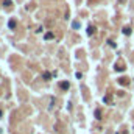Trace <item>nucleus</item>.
<instances>
[{
  "mask_svg": "<svg viewBox=\"0 0 134 134\" xmlns=\"http://www.w3.org/2000/svg\"><path fill=\"white\" fill-rule=\"evenodd\" d=\"M0 117H2V111H0Z\"/></svg>",
  "mask_w": 134,
  "mask_h": 134,
  "instance_id": "obj_12",
  "label": "nucleus"
},
{
  "mask_svg": "<svg viewBox=\"0 0 134 134\" xmlns=\"http://www.w3.org/2000/svg\"><path fill=\"white\" fill-rule=\"evenodd\" d=\"M87 34H89V36H92V34H95V27H87Z\"/></svg>",
  "mask_w": 134,
  "mask_h": 134,
  "instance_id": "obj_2",
  "label": "nucleus"
},
{
  "mask_svg": "<svg viewBox=\"0 0 134 134\" xmlns=\"http://www.w3.org/2000/svg\"><path fill=\"white\" fill-rule=\"evenodd\" d=\"M51 78V73L50 72H44V80H50Z\"/></svg>",
  "mask_w": 134,
  "mask_h": 134,
  "instance_id": "obj_3",
  "label": "nucleus"
},
{
  "mask_svg": "<svg viewBox=\"0 0 134 134\" xmlns=\"http://www.w3.org/2000/svg\"><path fill=\"white\" fill-rule=\"evenodd\" d=\"M3 5H5V6H11V0H6V2H5Z\"/></svg>",
  "mask_w": 134,
  "mask_h": 134,
  "instance_id": "obj_11",
  "label": "nucleus"
},
{
  "mask_svg": "<svg viewBox=\"0 0 134 134\" xmlns=\"http://www.w3.org/2000/svg\"><path fill=\"white\" fill-rule=\"evenodd\" d=\"M103 101L104 103H111V95H106V97L103 98Z\"/></svg>",
  "mask_w": 134,
  "mask_h": 134,
  "instance_id": "obj_8",
  "label": "nucleus"
},
{
  "mask_svg": "<svg viewBox=\"0 0 134 134\" xmlns=\"http://www.w3.org/2000/svg\"><path fill=\"white\" fill-rule=\"evenodd\" d=\"M51 38H53V33H51V31L45 33V39H51Z\"/></svg>",
  "mask_w": 134,
  "mask_h": 134,
  "instance_id": "obj_7",
  "label": "nucleus"
},
{
  "mask_svg": "<svg viewBox=\"0 0 134 134\" xmlns=\"http://www.w3.org/2000/svg\"><path fill=\"white\" fill-rule=\"evenodd\" d=\"M9 28H11V30H13V28H16V20H9Z\"/></svg>",
  "mask_w": 134,
  "mask_h": 134,
  "instance_id": "obj_5",
  "label": "nucleus"
},
{
  "mask_svg": "<svg viewBox=\"0 0 134 134\" xmlns=\"http://www.w3.org/2000/svg\"><path fill=\"white\" fill-rule=\"evenodd\" d=\"M120 84H128V81H126V78H120Z\"/></svg>",
  "mask_w": 134,
  "mask_h": 134,
  "instance_id": "obj_9",
  "label": "nucleus"
},
{
  "mask_svg": "<svg viewBox=\"0 0 134 134\" xmlns=\"http://www.w3.org/2000/svg\"><path fill=\"white\" fill-rule=\"evenodd\" d=\"M95 117H97L98 120L101 119V111H100V109H97V111H95Z\"/></svg>",
  "mask_w": 134,
  "mask_h": 134,
  "instance_id": "obj_4",
  "label": "nucleus"
},
{
  "mask_svg": "<svg viewBox=\"0 0 134 134\" xmlns=\"http://www.w3.org/2000/svg\"><path fill=\"white\" fill-rule=\"evenodd\" d=\"M130 33H131V28L130 27H125L123 28V34H130Z\"/></svg>",
  "mask_w": 134,
  "mask_h": 134,
  "instance_id": "obj_6",
  "label": "nucleus"
},
{
  "mask_svg": "<svg viewBox=\"0 0 134 134\" xmlns=\"http://www.w3.org/2000/svg\"><path fill=\"white\" fill-rule=\"evenodd\" d=\"M72 27H73V28H80V24H78V22H73Z\"/></svg>",
  "mask_w": 134,
  "mask_h": 134,
  "instance_id": "obj_10",
  "label": "nucleus"
},
{
  "mask_svg": "<svg viewBox=\"0 0 134 134\" xmlns=\"http://www.w3.org/2000/svg\"><path fill=\"white\" fill-rule=\"evenodd\" d=\"M59 87H61V89H64V90H67L69 87H70V84H69L67 81H61V83H59Z\"/></svg>",
  "mask_w": 134,
  "mask_h": 134,
  "instance_id": "obj_1",
  "label": "nucleus"
}]
</instances>
